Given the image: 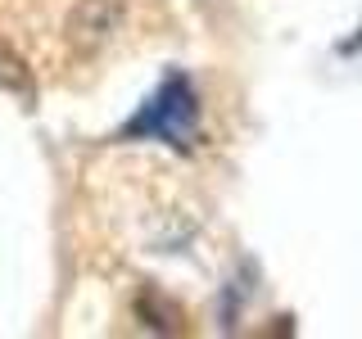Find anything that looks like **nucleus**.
<instances>
[{
	"mask_svg": "<svg viewBox=\"0 0 362 339\" xmlns=\"http://www.w3.org/2000/svg\"><path fill=\"white\" fill-rule=\"evenodd\" d=\"M118 23H122L118 0H77L73 14H68V41H73L77 54H95L109 45Z\"/></svg>",
	"mask_w": 362,
	"mask_h": 339,
	"instance_id": "nucleus-2",
	"label": "nucleus"
},
{
	"mask_svg": "<svg viewBox=\"0 0 362 339\" xmlns=\"http://www.w3.org/2000/svg\"><path fill=\"white\" fill-rule=\"evenodd\" d=\"M199 131V90L186 73H168L158 90L136 109V118H127L118 127V141H158V145H177L190 150Z\"/></svg>",
	"mask_w": 362,
	"mask_h": 339,
	"instance_id": "nucleus-1",
	"label": "nucleus"
},
{
	"mask_svg": "<svg viewBox=\"0 0 362 339\" xmlns=\"http://www.w3.org/2000/svg\"><path fill=\"white\" fill-rule=\"evenodd\" d=\"M0 86L9 90V95H18L23 105H37V82H32V73H28V64L18 59L14 50H9L5 41H0Z\"/></svg>",
	"mask_w": 362,
	"mask_h": 339,
	"instance_id": "nucleus-3",
	"label": "nucleus"
}]
</instances>
